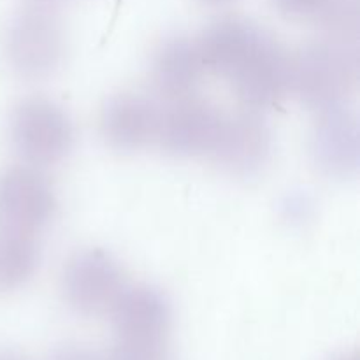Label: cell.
<instances>
[{
    "mask_svg": "<svg viewBox=\"0 0 360 360\" xmlns=\"http://www.w3.org/2000/svg\"><path fill=\"white\" fill-rule=\"evenodd\" d=\"M359 49L352 42L322 39L290 62V86L319 112L343 108L359 83Z\"/></svg>",
    "mask_w": 360,
    "mask_h": 360,
    "instance_id": "cell-1",
    "label": "cell"
},
{
    "mask_svg": "<svg viewBox=\"0 0 360 360\" xmlns=\"http://www.w3.org/2000/svg\"><path fill=\"white\" fill-rule=\"evenodd\" d=\"M4 53L20 76L41 79L51 76L65 56V34L58 18L46 6L20 11L7 25Z\"/></svg>",
    "mask_w": 360,
    "mask_h": 360,
    "instance_id": "cell-2",
    "label": "cell"
},
{
    "mask_svg": "<svg viewBox=\"0 0 360 360\" xmlns=\"http://www.w3.org/2000/svg\"><path fill=\"white\" fill-rule=\"evenodd\" d=\"M221 76L231 81L243 104L264 109L276 104L290 86V60L266 32L257 28Z\"/></svg>",
    "mask_w": 360,
    "mask_h": 360,
    "instance_id": "cell-3",
    "label": "cell"
},
{
    "mask_svg": "<svg viewBox=\"0 0 360 360\" xmlns=\"http://www.w3.org/2000/svg\"><path fill=\"white\" fill-rule=\"evenodd\" d=\"M9 136L14 150L28 164L53 165L72 150L74 125L56 102L30 97L13 109Z\"/></svg>",
    "mask_w": 360,
    "mask_h": 360,
    "instance_id": "cell-4",
    "label": "cell"
},
{
    "mask_svg": "<svg viewBox=\"0 0 360 360\" xmlns=\"http://www.w3.org/2000/svg\"><path fill=\"white\" fill-rule=\"evenodd\" d=\"M62 285L67 304L81 315L111 309L125 290L122 267L111 253L101 248L77 252L67 262Z\"/></svg>",
    "mask_w": 360,
    "mask_h": 360,
    "instance_id": "cell-5",
    "label": "cell"
},
{
    "mask_svg": "<svg viewBox=\"0 0 360 360\" xmlns=\"http://www.w3.org/2000/svg\"><path fill=\"white\" fill-rule=\"evenodd\" d=\"M56 206L51 185L35 169L0 171V227L34 234L53 220Z\"/></svg>",
    "mask_w": 360,
    "mask_h": 360,
    "instance_id": "cell-6",
    "label": "cell"
},
{
    "mask_svg": "<svg viewBox=\"0 0 360 360\" xmlns=\"http://www.w3.org/2000/svg\"><path fill=\"white\" fill-rule=\"evenodd\" d=\"M225 116L214 105L197 98H178L160 116L157 143L176 157H195L213 151Z\"/></svg>",
    "mask_w": 360,
    "mask_h": 360,
    "instance_id": "cell-7",
    "label": "cell"
},
{
    "mask_svg": "<svg viewBox=\"0 0 360 360\" xmlns=\"http://www.w3.org/2000/svg\"><path fill=\"white\" fill-rule=\"evenodd\" d=\"M273 148L269 125L255 112H246L224 118L211 155L227 172L239 178H250L269 164Z\"/></svg>",
    "mask_w": 360,
    "mask_h": 360,
    "instance_id": "cell-8",
    "label": "cell"
},
{
    "mask_svg": "<svg viewBox=\"0 0 360 360\" xmlns=\"http://www.w3.org/2000/svg\"><path fill=\"white\" fill-rule=\"evenodd\" d=\"M309 150L315 165L327 178H354L360 164V132L355 112L347 105L320 112Z\"/></svg>",
    "mask_w": 360,
    "mask_h": 360,
    "instance_id": "cell-9",
    "label": "cell"
},
{
    "mask_svg": "<svg viewBox=\"0 0 360 360\" xmlns=\"http://www.w3.org/2000/svg\"><path fill=\"white\" fill-rule=\"evenodd\" d=\"M160 116L162 109L151 98L122 91L109 97L102 108V136L116 150H141L157 143Z\"/></svg>",
    "mask_w": 360,
    "mask_h": 360,
    "instance_id": "cell-10",
    "label": "cell"
},
{
    "mask_svg": "<svg viewBox=\"0 0 360 360\" xmlns=\"http://www.w3.org/2000/svg\"><path fill=\"white\" fill-rule=\"evenodd\" d=\"M118 340L167 341L172 308L167 295L150 285L123 290L111 308Z\"/></svg>",
    "mask_w": 360,
    "mask_h": 360,
    "instance_id": "cell-11",
    "label": "cell"
},
{
    "mask_svg": "<svg viewBox=\"0 0 360 360\" xmlns=\"http://www.w3.org/2000/svg\"><path fill=\"white\" fill-rule=\"evenodd\" d=\"M197 42L183 35L164 39L151 60V77L160 94L171 98L188 97L204 72Z\"/></svg>",
    "mask_w": 360,
    "mask_h": 360,
    "instance_id": "cell-12",
    "label": "cell"
},
{
    "mask_svg": "<svg viewBox=\"0 0 360 360\" xmlns=\"http://www.w3.org/2000/svg\"><path fill=\"white\" fill-rule=\"evenodd\" d=\"M39 267V246L32 234L0 227V292L23 287Z\"/></svg>",
    "mask_w": 360,
    "mask_h": 360,
    "instance_id": "cell-13",
    "label": "cell"
},
{
    "mask_svg": "<svg viewBox=\"0 0 360 360\" xmlns=\"http://www.w3.org/2000/svg\"><path fill=\"white\" fill-rule=\"evenodd\" d=\"M327 37L357 44L360 4L359 0H327L316 14Z\"/></svg>",
    "mask_w": 360,
    "mask_h": 360,
    "instance_id": "cell-14",
    "label": "cell"
},
{
    "mask_svg": "<svg viewBox=\"0 0 360 360\" xmlns=\"http://www.w3.org/2000/svg\"><path fill=\"white\" fill-rule=\"evenodd\" d=\"M105 360H171L167 341L118 340Z\"/></svg>",
    "mask_w": 360,
    "mask_h": 360,
    "instance_id": "cell-15",
    "label": "cell"
},
{
    "mask_svg": "<svg viewBox=\"0 0 360 360\" xmlns=\"http://www.w3.org/2000/svg\"><path fill=\"white\" fill-rule=\"evenodd\" d=\"M281 213H283L287 221H292V224H304L313 213L311 197L304 192L288 193L285 197L283 204H281Z\"/></svg>",
    "mask_w": 360,
    "mask_h": 360,
    "instance_id": "cell-16",
    "label": "cell"
},
{
    "mask_svg": "<svg viewBox=\"0 0 360 360\" xmlns=\"http://www.w3.org/2000/svg\"><path fill=\"white\" fill-rule=\"evenodd\" d=\"M327 0H274L278 11L288 18H316Z\"/></svg>",
    "mask_w": 360,
    "mask_h": 360,
    "instance_id": "cell-17",
    "label": "cell"
},
{
    "mask_svg": "<svg viewBox=\"0 0 360 360\" xmlns=\"http://www.w3.org/2000/svg\"><path fill=\"white\" fill-rule=\"evenodd\" d=\"M48 360H105L95 350L81 345H63L56 348Z\"/></svg>",
    "mask_w": 360,
    "mask_h": 360,
    "instance_id": "cell-18",
    "label": "cell"
},
{
    "mask_svg": "<svg viewBox=\"0 0 360 360\" xmlns=\"http://www.w3.org/2000/svg\"><path fill=\"white\" fill-rule=\"evenodd\" d=\"M329 360H359V357H357V352H345V354L334 355V357Z\"/></svg>",
    "mask_w": 360,
    "mask_h": 360,
    "instance_id": "cell-19",
    "label": "cell"
},
{
    "mask_svg": "<svg viewBox=\"0 0 360 360\" xmlns=\"http://www.w3.org/2000/svg\"><path fill=\"white\" fill-rule=\"evenodd\" d=\"M0 360H27V359L20 357V355H14V354H2L0 355Z\"/></svg>",
    "mask_w": 360,
    "mask_h": 360,
    "instance_id": "cell-20",
    "label": "cell"
},
{
    "mask_svg": "<svg viewBox=\"0 0 360 360\" xmlns=\"http://www.w3.org/2000/svg\"><path fill=\"white\" fill-rule=\"evenodd\" d=\"M55 2H58V0H34V4H37V6H46V7H49Z\"/></svg>",
    "mask_w": 360,
    "mask_h": 360,
    "instance_id": "cell-21",
    "label": "cell"
},
{
    "mask_svg": "<svg viewBox=\"0 0 360 360\" xmlns=\"http://www.w3.org/2000/svg\"><path fill=\"white\" fill-rule=\"evenodd\" d=\"M202 2H206V4H224V2H227V0H202Z\"/></svg>",
    "mask_w": 360,
    "mask_h": 360,
    "instance_id": "cell-22",
    "label": "cell"
}]
</instances>
